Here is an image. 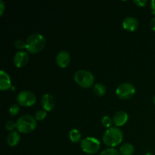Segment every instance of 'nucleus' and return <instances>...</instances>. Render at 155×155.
I'll use <instances>...</instances> for the list:
<instances>
[{"label": "nucleus", "mask_w": 155, "mask_h": 155, "mask_svg": "<svg viewBox=\"0 0 155 155\" xmlns=\"http://www.w3.org/2000/svg\"><path fill=\"white\" fill-rule=\"evenodd\" d=\"M150 27H151V30L155 31V17L151 19V22H150Z\"/></svg>", "instance_id": "26"}, {"label": "nucleus", "mask_w": 155, "mask_h": 155, "mask_svg": "<svg viewBox=\"0 0 155 155\" xmlns=\"http://www.w3.org/2000/svg\"><path fill=\"white\" fill-rule=\"evenodd\" d=\"M82 135L77 129H73L69 132V139L74 143H77L81 140Z\"/></svg>", "instance_id": "16"}, {"label": "nucleus", "mask_w": 155, "mask_h": 155, "mask_svg": "<svg viewBox=\"0 0 155 155\" xmlns=\"http://www.w3.org/2000/svg\"><path fill=\"white\" fill-rule=\"evenodd\" d=\"M19 111L20 107L17 104H13L12 105H11L10 107H9V114H10L12 116H15V115H17L19 113Z\"/></svg>", "instance_id": "21"}, {"label": "nucleus", "mask_w": 155, "mask_h": 155, "mask_svg": "<svg viewBox=\"0 0 155 155\" xmlns=\"http://www.w3.org/2000/svg\"><path fill=\"white\" fill-rule=\"evenodd\" d=\"M20 140H21V136L16 131L10 132L6 137V142L10 147H15L18 145Z\"/></svg>", "instance_id": "14"}, {"label": "nucleus", "mask_w": 155, "mask_h": 155, "mask_svg": "<svg viewBox=\"0 0 155 155\" xmlns=\"http://www.w3.org/2000/svg\"><path fill=\"white\" fill-rule=\"evenodd\" d=\"M124 139V133L119 127H111L107 129L103 135V142L105 145L114 148L117 146L122 142Z\"/></svg>", "instance_id": "2"}, {"label": "nucleus", "mask_w": 155, "mask_h": 155, "mask_svg": "<svg viewBox=\"0 0 155 155\" xmlns=\"http://www.w3.org/2000/svg\"><path fill=\"white\" fill-rule=\"evenodd\" d=\"M123 27L129 32H134L139 27V21L134 17H127L123 21Z\"/></svg>", "instance_id": "11"}, {"label": "nucleus", "mask_w": 155, "mask_h": 155, "mask_svg": "<svg viewBox=\"0 0 155 155\" xmlns=\"http://www.w3.org/2000/svg\"><path fill=\"white\" fill-rule=\"evenodd\" d=\"M12 86V81L8 74L4 71L0 72V89L5 91L9 89Z\"/></svg>", "instance_id": "13"}, {"label": "nucleus", "mask_w": 155, "mask_h": 155, "mask_svg": "<svg viewBox=\"0 0 155 155\" xmlns=\"http://www.w3.org/2000/svg\"><path fill=\"white\" fill-rule=\"evenodd\" d=\"M17 130L21 133H30L36 128V120L29 114L22 115L17 121Z\"/></svg>", "instance_id": "3"}, {"label": "nucleus", "mask_w": 155, "mask_h": 155, "mask_svg": "<svg viewBox=\"0 0 155 155\" xmlns=\"http://www.w3.org/2000/svg\"><path fill=\"white\" fill-rule=\"evenodd\" d=\"M151 8L153 14L155 15V0H152V1L151 2Z\"/></svg>", "instance_id": "27"}, {"label": "nucleus", "mask_w": 155, "mask_h": 155, "mask_svg": "<svg viewBox=\"0 0 155 155\" xmlns=\"http://www.w3.org/2000/svg\"><path fill=\"white\" fill-rule=\"evenodd\" d=\"M153 100H154V104H155V95H154V99H153Z\"/></svg>", "instance_id": "28"}, {"label": "nucleus", "mask_w": 155, "mask_h": 155, "mask_svg": "<svg viewBox=\"0 0 155 155\" xmlns=\"http://www.w3.org/2000/svg\"><path fill=\"white\" fill-rule=\"evenodd\" d=\"M100 155H120L119 151L114 148H108L104 149Z\"/></svg>", "instance_id": "20"}, {"label": "nucleus", "mask_w": 155, "mask_h": 155, "mask_svg": "<svg viewBox=\"0 0 155 155\" xmlns=\"http://www.w3.org/2000/svg\"><path fill=\"white\" fill-rule=\"evenodd\" d=\"M5 128L8 131L12 132L15 128L17 129V123L14 122L12 120H8L5 124Z\"/></svg>", "instance_id": "23"}, {"label": "nucleus", "mask_w": 155, "mask_h": 155, "mask_svg": "<svg viewBox=\"0 0 155 155\" xmlns=\"http://www.w3.org/2000/svg\"><path fill=\"white\" fill-rule=\"evenodd\" d=\"M145 155H153V154H149V153H148V154H145Z\"/></svg>", "instance_id": "29"}, {"label": "nucleus", "mask_w": 155, "mask_h": 155, "mask_svg": "<svg viewBox=\"0 0 155 155\" xmlns=\"http://www.w3.org/2000/svg\"><path fill=\"white\" fill-rule=\"evenodd\" d=\"M15 46L17 49L22 51V49L26 48V41L22 40V39H18L15 42Z\"/></svg>", "instance_id": "22"}, {"label": "nucleus", "mask_w": 155, "mask_h": 155, "mask_svg": "<svg viewBox=\"0 0 155 155\" xmlns=\"http://www.w3.org/2000/svg\"><path fill=\"white\" fill-rule=\"evenodd\" d=\"M46 115H47V111L44 110V109H42V110H37V111L35 113L34 118L36 119V120L40 121L45 119Z\"/></svg>", "instance_id": "19"}, {"label": "nucleus", "mask_w": 155, "mask_h": 155, "mask_svg": "<svg viewBox=\"0 0 155 155\" xmlns=\"http://www.w3.org/2000/svg\"><path fill=\"white\" fill-rule=\"evenodd\" d=\"M18 104L24 107H30L34 105L36 101V97L33 92L30 91H21L17 96Z\"/></svg>", "instance_id": "7"}, {"label": "nucleus", "mask_w": 155, "mask_h": 155, "mask_svg": "<svg viewBox=\"0 0 155 155\" xmlns=\"http://www.w3.org/2000/svg\"><path fill=\"white\" fill-rule=\"evenodd\" d=\"M41 104L44 110L46 111H51L55 106V99L52 95L46 93L42 95V99H41Z\"/></svg>", "instance_id": "9"}, {"label": "nucleus", "mask_w": 155, "mask_h": 155, "mask_svg": "<svg viewBox=\"0 0 155 155\" xmlns=\"http://www.w3.org/2000/svg\"><path fill=\"white\" fill-rule=\"evenodd\" d=\"M134 147L130 143H125L120 148V155H132L134 153Z\"/></svg>", "instance_id": "15"}, {"label": "nucleus", "mask_w": 155, "mask_h": 155, "mask_svg": "<svg viewBox=\"0 0 155 155\" xmlns=\"http://www.w3.org/2000/svg\"><path fill=\"white\" fill-rule=\"evenodd\" d=\"M74 80L82 88L89 89L95 82L93 74L87 70H79L74 74Z\"/></svg>", "instance_id": "4"}, {"label": "nucleus", "mask_w": 155, "mask_h": 155, "mask_svg": "<svg viewBox=\"0 0 155 155\" xmlns=\"http://www.w3.org/2000/svg\"><path fill=\"white\" fill-rule=\"evenodd\" d=\"M83 152L88 154H96L101 148V143L94 137H86L81 141L80 143Z\"/></svg>", "instance_id": "5"}, {"label": "nucleus", "mask_w": 155, "mask_h": 155, "mask_svg": "<svg viewBox=\"0 0 155 155\" xmlns=\"http://www.w3.org/2000/svg\"><path fill=\"white\" fill-rule=\"evenodd\" d=\"M71 62V56L66 51H61L56 55V63L61 68H65Z\"/></svg>", "instance_id": "10"}, {"label": "nucleus", "mask_w": 155, "mask_h": 155, "mask_svg": "<svg viewBox=\"0 0 155 155\" xmlns=\"http://www.w3.org/2000/svg\"><path fill=\"white\" fill-rule=\"evenodd\" d=\"M129 120V115L124 110H120L117 111L114 115L113 117V121L114 124H115L117 127H123L124 125H125L127 123Z\"/></svg>", "instance_id": "12"}, {"label": "nucleus", "mask_w": 155, "mask_h": 155, "mask_svg": "<svg viewBox=\"0 0 155 155\" xmlns=\"http://www.w3.org/2000/svg\"><path fill=\"white\" fill-rule=\"evenodd\" d=\"M133 2L139 7H145L148 3V1L147 0H135Z\"/></svg>", "instance_id": "24"}, {"label": "nucleus", "mask_w": 155, "mask_h": 155, "mask_svg": "<svg viewBox=\"0 0 155 155\" xmlns=\"http://www.w3.org/2000/svg\"><path fill=\"white\" fill-rule=\"evenodd\" d=\"M29 61V54L25 51H19L15 53L14 56L13 61L15 66L18 68H24L26 66Z\"/></svg>", "instance_id": "8"}, {"label": "nucleus", "mask_w": 155, "mask_h": 155, "mask_svg": "<svg viewBox=\"0 0 155 155\" xmlns=\"http://www.w3.org/2000/svg\"><path fill=\"white\" fill-rule=\"evenodd\" d=\"M136 93V88L131 83H124L117 86L116 95L121 99L131 98Z\"/></svg>", "instance_id": "6"}, {"label": "nucleus", "mask_w": 155, "mask_h": 155, "mask_svg": "<svg viewBox=\"0 0 155 155\" xmlns=\"http://www.w3.org/2000/svg\"><path fill=\"white\" fill-rule=\"evenodd\" d=\"M46 44V40L41 33H33L26 40V49L31 54L40 52L44 49Z\"/></svg>", "instance_id": "1"}, {"label": "nucleus", "mask_w": 155, "mask_h": 155, "mask_svg": "<svg viewBox=\"0 0 155 155\" xmlns=\"http://www.w3.org/2000/svg\"><path fill=\"white\" fill-rule=\"evenodd\" d=\"M101 124H102L103 127H104L107 129H110L112 127V125L114 124L113 119L108 116H104L101 119Z\"/></svg>", "instance_id": "18"}, {"label": "nucleus", "mask_w": 155, "mask_h": 155, "mask_svg": "<svg viewBox=\"0 0 155 155\" xmlns=\"http://www.w3.org/2000/svg\"><path fill=\"white\" fill-rule=\"evenodd\" d=\"M93 92L95 95L101 97L106 93V87L101 83H96L93 86Z\"/></svg>", "instance_id": "17"}, {"label": "nucleus", "mask_w": 155, "mask_h": 155, "mask_svg": "<svg viewBox=\"0 0 155 155\" xmlns=\"http://www.w3.org/2000/svg\"><path fill=\"white\" fill-rule=\"evenodd\" d=\"M5 5L3 1H0V15H2L3 13L5 12Z\"/></svg>", "instance_id": "25"}]
</instances>
